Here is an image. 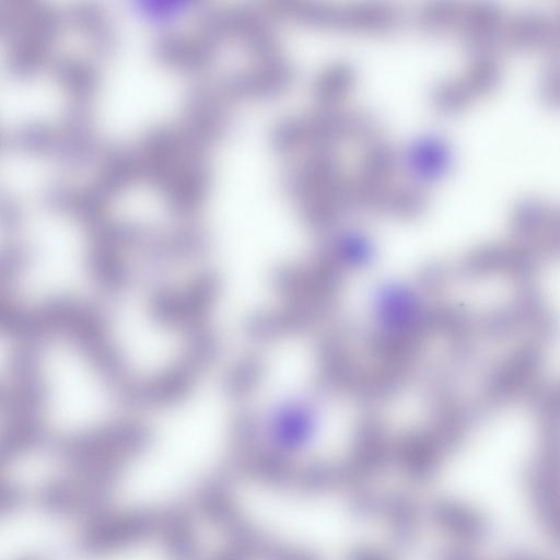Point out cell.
Returning a JSON list of instances; mask_svg holds the SVG:
<instances>
[{
	"mask_svg": "<svg viewBox=\"0 0 560 560\" xmlns=\"http://www.w3.org/2000/svg\"><path fill=\"white\" fill-rule=\"evenodd\" d=\"M534 513L560 549V439H548L525 474Z\"/></svg>",
	"mask_w": 560,
	"mask_h": 560,
	"instance_id": "1",
	"label": "cell"
},
{
	"mask_svg": "<svg viewBox=\"0 0 560 560\" xmlns=\"http://www.w3.org/2000/svg\"><path fill=\"white\" fill-rule=\"evenodd\" d=\"M440 560H479L465 548H453L442 553Z\"/></svg>",
	"mask_w": 560,
	"mask_h": 560,
	"instance_id": "3",
	"label": "cell"
},
{
	"mask_svg": "<svg viewBox=\"0 0 560 560\" xmlns=\"http://www.w3.org/2000/svg\"><path fill=\"white\" fill-rule=\"evenodd\" d=\"M438 524L466 545L478 544L489 534L488 520L475 508L456 500H443L434 506Z\"/></svg>",
	"mask_w": 560,
	"mask_h": 560,
	"instance_id": "2",
	"label": "cell"
},
{
	"mask_svg": "<svg viewBox=\"0 0 560 560\" xmlns=\"http://www.w3.org/2000/svg\"><path fill=\"white\" fill-rule=\"evenodd\" d=\"M502 560H551L536 553L527 551H513L508 553Z\"/></svg>",
	"mask_w": 560,
	"mask_h": 560,
	"instance_id": "4",
	"label": "cell"
}]
</instances>
